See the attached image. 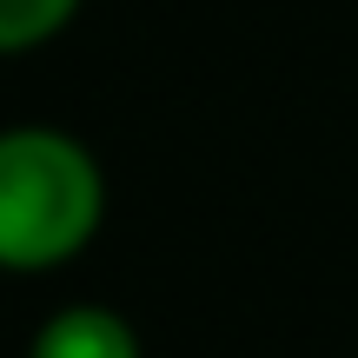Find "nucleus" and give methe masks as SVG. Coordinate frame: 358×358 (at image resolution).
Returning a JSON list of instances; mask_svg holds the SVG:
<instances>
[{
    "instance_id": "7ed1b4c3",
    "label": "nucleus",
    "mask_w": 358,
    "mask_h": 358,
    "mask_svg": "<svg viewBox=\"0 0 358 358\" xmlns=\"http://www.w3.org/2000/svg\"><path fill=\"white\" fill-rule=\"evenodd\" d=\"M73 13L80 0H0V60H20V53L60 40Z\"/></svg>"
},
{
    "instance_id": "f257e3e1",
    "label": "nucleus",
    "mask_w": 358,
    "mask_h": 358,
    "mask_svg": "<svg viewBox=\"0 0 358 358\" xmlns=\"http://www.w3.org/2000/svg\"><path fill=\"white\" fill-rule=\"evenodd\" d=\"M106 219V173L66 127H0V272H60Z\"/></svg>"
},
{
    "instance_id": "f03ea898",
    "label": "nucleus",
    "mask_w": 358,
    "mask_h": 358,
    "mask_svg": "<svg viewBox=\"0 0 358 358\" xmlns=\"http://www.w3.org/2000/svg\"><path fill=\"white\" fill-rule=\"evenodd\" d=\"M27 358H146V352H140L133 319H120L113 306L80 299V306H60V312L34 332Z\"/></svg>"
}]
</instances>
